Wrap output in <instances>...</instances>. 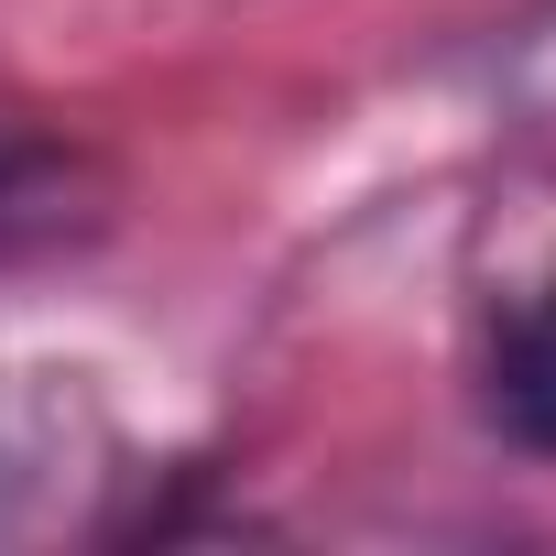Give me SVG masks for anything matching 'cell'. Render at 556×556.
Here are the masks:
<instances>
[{
	"instance_id": "obj_3",
	"label": "cell",
	"mask_w": 556,
	"mask_h": 556,
	"mask_svg": "<svg viewBox=\"0 0 556 556\" xmlns=\"http://www.w3.org/2000/svg\"><path fill=\"white\" fill-rule=\"evenodd\" d=\"M66 186H77V153L55 131H34L23 110H0V240H12V229H55Z\"/></svg>"
},
{
	"instance_id": "obj_2",
	"label": "cell",
	"mask_w": 556,
	"mask_h": 556,
	"mask_svg": "<svg viewBox=\"0 0 556 556\" xmlns=\"http://www.w3.org/2000/svg\"><path fill=\"white\" fill-rule=\"evenodd\" d=\"M480 415H491L513 447L556 458V295L502 306V328H491V350H480Z\"/></svg>"
},
{
	"instance_id": "obj_4",
	"label": "cell",
	"mask_w": 556,
	"mask_h": 556,
	"mask_svg": "<svg viewBox=\"0 0 556 556\" xmlns=\"http://www.w3.org/2000/svg\"><path fill=\"white\" fill-rule=\"evenodd\" d=\"M491 99H513L534 131H556V0L523 12V23L491 45Z\"/></svg>"
},
{
	"instance_id": "obj_1",
	"label": "cell",
	"mask_w": 556,
	"mask_h": 556,
	"mask_svg": "<svg viewBox=\"0 0 556 556\" xmlns=\"http://www.w3.org/2000/svg\"><path fill=\"white\" fill-rule=\"evenodd\" d=\"M121 480V426L88 371H0V545L88 534Z\"/></svg>"
}]
</instances>
